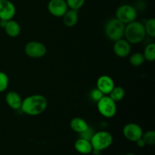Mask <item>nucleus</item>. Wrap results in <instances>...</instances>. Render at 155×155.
Instances as JSON below:
<instances>
[{"label": "nucleus", "mask_w": 155, "mask_h": 155, "mask_svg": "<svg viewBox=\"0 0 155 155\" xmlns=\"http://www.w3.org/2000/svg\"><path fill=\"white\" fill-rule=\"evenodd\" d=\"M48 106L46 98L42 95H32L22 101L21 110L30 116H37L43 113Z\"/></svg>", "instance_id": "nucleus-1"}, {"label": "nucleus", "mask_w": 155, "mask_h": 155, "mask_svg": "<svg viewBox=\"0 0 155 155\" xmlns=\"http://www.w3.org/2000/svg\"><path fill=\"white\" fill-rule=\"evenodd\" d=\"M125 39L130 44H138L143 41L146 36L144 24L139 21H133L125 26Z\"/></svg>", "instance_id": "nucleus-2"}, {"label": "nucleus", "mask_w": 155, "mask_h": 155, "mask_svg": "<svg viewBox=\"0 0 155 155\" xmlns=\"http://www.w3.org/2000/svg\"><path fill=\"white\" fill-rule=\"evenodd\" d=\"M125 24L115 18L109 20L104 27V33L110 40L117 41L124 36Z\"/></svg>", "instance_id": "nucleus-3"}, {"label": "nucleus", "mask_w": 155, "mask_h": 155, "mask_svg": "<svg viewBox=\"0 0 155 155\" xmlns=\"http://www.w3.org/2000/svg\"><path fill=\"white\" fill-rule=\"evenodd\" d=\"M90 142L93 149L101 151L111 145L113 143V136L107 131L97 132L91 138Z\"/></svg>", "instance_id": "nucleus-4"}, {"label": "nucleus", "mask_w": 155, "mask_h": 155, "mask_svg": "<svg viewBox=\"0 0 155 155\" xmlns=\"http://www.w3.org/2000/svg\"><path fill=\"white\" fill-rule=\"evenodd\" d=\"M97 108L100 114L106 118H111L117 113L116 102L109 96H103L97 101Z\"/></svg>", "instance_id": "nucleus-5"}, {"label": "nucleus", "mask_w": 155, "mask_h": 155, "mask_svg": "<svg viewBox=\"0 0 155 155\" xmlns=\"http://www.w3.org/2000/svg\"><path fill=\"white\" fill-rule=\"evenodd\" d=\"M137 18V10L131 5H122L116 11V18L124 23L130 24L136 21Z\"/></svg>", "instance_id": "nucleus-6"}, {"label": "nucleus", "mask_w": 155, "mask_h": 155, "mask_svg": "<svg viewBox=\"0 0 155 155\" xmlns=\"http://www.w3.org/2000/svg\"><path fill=\"white\" fill-rule=\"evenodd\" d=\"M26 54L33 58H40L45 55L47 48L43 43L37 41H31L27 43L24 48Z\"/></svg>", "instance_id": "nucleus-7"}, {"label": "nucleus", "mask_w": 155, "mask_h": 155, "mask_svg": "<svg viewBox=\"0 0 155 155\" xmlns=\"http://www.w3.org/2000/svg\"><path fill=\"white\" fill-rule=\"evenodd\" d=\"M143 130L142 127L137 124L135 123H130L126 124L123 129V134L124 137L129 141L136 142L139 139L142 137L143 135Z\"/></svg>", "instance_id": "nucleus-8"}, {"label": "nucleus", "mask_w": 155, "mask_h": 155, "mask_svg": "<svg viewBox=\"0 0 155 155\" xmlns=\"http://www.w3.org/2000/svg\"><path fill=\"white\" fill-rule=\"evenodd\" d=\"M47 8L49 13L57 18L63 17L69 8L65 0H50Z\"/></svg>", "instance_id": "nucleus-9"}, {"label": "nucleus", "mask_w": 155, "mask_h": 155, "mask_svg": "<svg viewBox=\"0 0 155 155\" xmlns=\"http://www.w3.org/2000/svg\"><path fill=\"white\" fill-rule=\"evenodd\" d=\"M16 14V8L10 0H0V20L9 21Z\"/></svg>", "instance_id": "nucleus-10"}, {"label": "nucleus", "mask_w": 155, "mask_h": 155, "mask_svg": "<svg viewBox=\"0 0 155 155\" xmlns=\"http://www.w3.org/2000/svg\"><path fill=\"white\" fill-rule=\"evenodd\" d=\"M97 89H99L104 95H107L114 87V81L107 75H102L98 77L96 83Z\"/></svg>", "instance_id": "nucleus-11"}, {"label": "nucleus", "mask_w": 155, "mask_h": 155, "mask_svg": "<svg viewBox=\"0 0 155 155\" xmlns=\"http://www.w3.org/2000/svg\"><path fill=\"white\" fill-rule=\"evenodd\" d=\"M114 51L118 57H127L131 52V44L124 39L115 41L114 45Z\"/></svg>", "instance_id": "nucleus-12"}, {"label": "nucleus", "mask_w": 155, "mask_h": 155, "mask_svg": "<svg viewBox=\"0 0 155 155\" xmlns=\"http://www.w3.org/2000/svg\"><path fill=\"white\" fill-rule=\"evenodd\" d=\"M22 98L16 92H9L5 95V101L8 105L14 110H20L22 104Z\"/></svg>", "instance_id": "nucleus-13"}, {"label": "nucleus", "mask_w": 155, "mask_h": 155, "mask_svg": "<svg viewBox=\"0 0 155 155\" xmlns=\"http://www.w3.org/2000/svg\"><path fill=\"white\" fill-rule=\"evenodd\" d=\"M74 148L77 152L82 154H90L93 149L90 141L83 139V138H80L76 141L75 143H74Z\"/></svg>", "instance_id": "nucleus-14"}, {"label": "nucleus", "mask_w": 155, "mask_h": 155, "mask_svg": "<svg viewBox=\"0 0 155 155\" xmlns=\"http://www.w3.org/2000/svg\"><path fill=\"white\" fill-rule=\"evenodd\" d=\"M70 127L73 131L80 134V133L86 131L89 128V126L87 124V122L83 118L74 117L70 122Z\"/></svg>", "instance_id": "nucleus-15"}, {"label": "nucleus", "mask_w": 155, "mask_h": 155, "mask_svg": "<svg viewBox=\"0 0 155 155\" xmlns=\"http://www.w3.org/2000/svg\"><path fill=\"white\" fill-rule=\"evenodd\" d=\"M6 34L12 38L17 37L19 36L21 33V27L17 21L14 20H9L6 23V25L4 28Z\"/></svg>", "instance_id": "nucleus-16"}, {"label": "nucleus", "mask_w": 155, "mask_h": 155, "mask_svg": "<svg viewBox=\"0 0 155 155\" xmlns=\"http://www.w3.org/2000/svg\"><path fill=\"white\" fill-rule=\"evenodd\" d=\"M64 24L68 27H72L75 26L78 22V12L76 10L68 9V12L63 16Z\"/></svg>", "instance_id": "nucleus-17"}, {"label": "nucleus", "mask_w": 155, "mask_h": 155, "mask_svg": "<svg viewBox=\"0 0 155 155\" xmlns=\"http://www.w3.org/2000/svg\"><path fill=\"white\" fill-rule=\"evenodd\" d=\"M108 96L115 102L120 101L125 96V90L121 86H114L111 92L109 93Z\"/></svg>", "instance_id": "nucleus-18"}, {"label": "nucleus", "mask_w": 155, "mask_h": 155, "mask_svg": "<svg viewBox=\"0 0 155 155\" xmlns=\"http://www.w3.org/2000/svg\"><path fill=\"white\" fill-rule=\"evenodd\" d=\"M143 56L145 58V60L148 61L152 62L155 60V44L150 43L145 47L144 50Z\"/></svg>", "instance_id": "nucleus-19"}, {"label": "nucleus", "mask_w": 155, "mask_h": 155, "mask_svg": "<svg viewBox=\"0 0 155 155\" xmlns=\"http://www.w3.org/2000/svg\"><path fill=\"white\" fill-rule=\"evenodd\" d=\"M143 54L140 52H135L130 58V63L133 67H139L145 62Z\"/></svg>", "instance_id": "nucleus-20"}, {"label": "nucleus", "mask_w": 155, "mask_h": 155, "mask_svg": "<svg viewBox=\"0 0 155 155\" xmlns=\"http://www.w3.org/2000/svg\"><path fill=\"white\" fill-rule=\"evenodd\" d=\"M145 30L146 34L151 37H155V20L154 18H151L146 21L145 24H144Z\"/></svg>", "instance_id": "nucleus-21"}, {"label": "nucleus", "mask_w": 155, "mask_h": 155, "mask_svg": "<svg viewBox=\"0 0 155 155\" xmlns=\"http://www.w3.org/2000/svg\"><path fill=\"white\" fill-rule=\"evenodd\" d=\"M142 139H143L146 145H154L155 144V132L149 130L143 133Z\"/></svg>", "instance_id": "nucleus-22"}, {"label": "nucleus", "mask_w": 155, "mask_h": 155, "mask_svg": "<svg viewBox=\"0 0 155 155\" xmlns=\"http://www.w3.org/2000/svg\"><path fill=\"white\" fill-rule=\"evenodd\" d=\"M70 9L78 11L84 5L86 0H65Z\"/></svg>", "instance_id": "nucleus-23"}, {"label": "nucleus", "mask_w": 155, "mask_h": 155, "mask_svg": "<svg viewBox=\"0 0 155 155\" xmlns=\"http://www.w3.org/2000/svg\"><path fill=\"white\" fill-rule=\"evenodd\" d=\"M8 77L5 73L0 71V92H2L7 89L8 86Z\"/></svg>", "instance_id": "nucleus-24"}, {"label": "nucleus", "mask_w": 155, "mask_h": 155, "mask_svg": "<svg viewBox=\"0 0 155 155\" xmlns=\"http://www.w3.org/2000/svg\"><path fill=\"white\" fill-rule=\"evenodd\" d=\"M103 96H104V94H103L99 89H97V88L92 89L90 92V98H92V101H96V102L99 101Z\"/></svg>", "instance_id": "nucleus-25"}, {"label": "nucleus", "mask_w": 155, "mask_h": 155, "mask_svg": "<svg viewBox=\"0 0 155 155\" xmlns=\"http://www.w3.org/2000/svg\"><path fill=\"white\" fill-rule=\"evenodd\" d=\"M94 133H95L94 130H92L91 127H89V128H88L86 131L83 132V133H80V138H83V139H87V140L90 141L91 138L92 137V136H93Z\"/></svg>", "instance_id": "nucleus-26"}, {"label": "nucleus", "mask_w": 155, "mask_h": 155, "mask_svg": "<svg viewBox=\"0 0 155 155\" xmlns=\"http://www.w3.org/2000/svg\"><path fill=\"white\" fill-rule=\"evenodd\" d=\"M136 145H137V146L139 147V148H144V147L146 145H145V142H144V140L142 139V138H141V139H139V140L136 141Z\"/></svg>", "instance_id": "nucleus-27"}, {"label": "nucleus", "mask_w": 155, "mask_h": 155, "mask_svg": "<svg viewBox=\"0 0 155 155\" xmlns=\"http://www.w3.org/2000/svg\"><path fill=\"white\" fill-rule=\"evenodd\" d=\"M8 21H4V20H0V27H2V28L4 29L6 25V23H7Z\"/></svg>", "instance_id": "nucleus-28"}, {"label": "nucleus", "mask_w": 155, "mask_h": 155, "mask_svg": "<svg viewBox=\"0 0 155 155\" xmlns=\"http://www.w3.org/2000/svg\"><path fill=\"white\" fill-rule=\"evenodd\" d=\"M126 155H136V154H133V153H128V154H127Z\"/></svg>", "instance_id": "nucleus-29"}]
</instances>
